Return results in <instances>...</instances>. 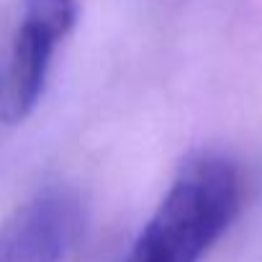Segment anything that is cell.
Instances as JSON below:
<instances>
[{
  "mask_svg": "<svg viewBox=\"0 0 262 262\" xmlns=\"http://www.w3.org/2000/svg\"><path fill=\"white\" fill-rule=\"evenodd\" d=\"M239 167L221 155L190 157L137 236L126 262H198L242 206Z\"/></svg>",
  "mask_w": 262,
  "mask_h": 262,
  "instance_id": "cell-1",
  "label": "cell"
},
{
  "mask_svg": "<svg viewBox=\"0 0 262 262\" xmlns=\"http://www.w3.org/2000/svg\"><path fill=\"white\" fill-rule=\"evenodd\" d=\"M77 24V0H24V16L0 52V123H18L41 100L59 41Z\"/></svg>",
  "mask_w": 262,
  "mask_h": 262,
  "instance_id": "cell-2",
  "label": "cell"
},
{
  "mask_svg": "<svg viewBox=\"0 0 262 262\" xmlns=\"http://www.w3.org/2000/svg\"><path fill=\"white\" fill-rule=\"evenodd\" d=\"M75 221V206L64 195H36L0 224V262H62Z\"/></svg>",
  "mask_w": 262,
  "mask_h": 262,
  "instance_id": "cell-3",
  "label": "cell"
}]
</instances>
